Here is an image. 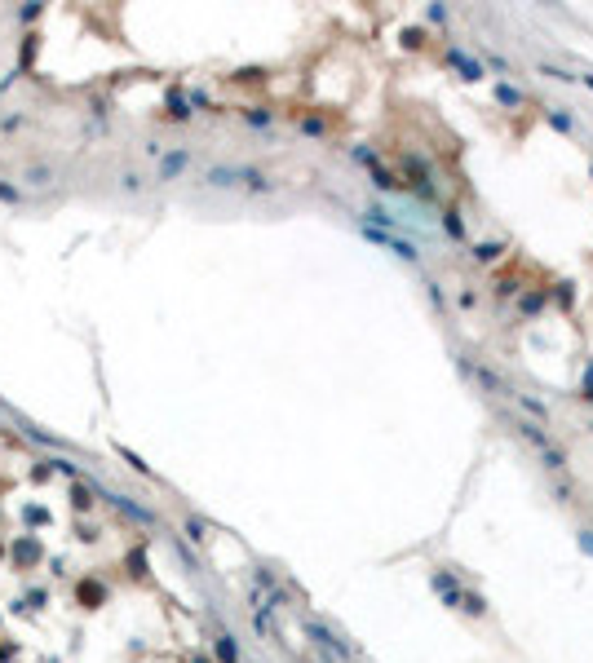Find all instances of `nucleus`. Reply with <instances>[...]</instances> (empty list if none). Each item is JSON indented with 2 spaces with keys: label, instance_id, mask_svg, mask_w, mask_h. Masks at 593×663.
<instances>
[{
  "label": "nucleus",
  "instance_id": "obj_1",
  "mask_svg": "<svg viewBox=\"0 0 593 663\" xmlns=\"http://www.w3.org/2000/svg\"><path fill=\"white\" fill-rule=\"evenodd\" d=\"M460 367H465V372H469L474 380H479V385H483L487 394H496V398H509V394H514V389H509L505 380H501L496 372H491L487 363H479V358H460Z\"/></svg>",
  "mask_w": 593,
  "mask_h": 663
},
{
  "label": "nucleus",
  "instance_id": "obj_2",
  "mask_svg": "<svg viewBox=\"0 0 593 663\" xmlns=\"http://www.w3.org/2000/svg\"><path fill=\"white\" fill-rule=\"evenodd\" d=\"M509 403H514L532 425H549V403H540V398H532V394H518V389L509 394Z\"/></svg>",
  "mask_w": 593,
  "mask_h": 663
},
{
  "label": "nucleus",
  "instance_id": "obj_3",
  "mask_svg": "<svg viewBox=\"0 0 593 663\" xmlns=\"http://www.w3.org/2000/svg\"><path fill=\"white\" fill-rule=\"evenodd\" d=\"M514 434H518L522 442H532L536 451L553 446V438H549V429H545V425H532V420H522V416H514Z\"/></svg>",
  "mask_w": 593,
  "mask_h": 663
},
{
  "label": "nucleus",
  "instance_id": "obj_4",
  "mask_svg": "<svg viewBox=\"0 0 593 663\" xmlns=\"http://www.w3.org/2000/svg\"><path fill=\"white\" fill-rule=\"evenodd\" d=\"M448 62H452L465 80H483V62H479V58H469L465 49H448Z\"/></svg>",
  "mask_w": 593,
  "mask_h": 663
},
{
  "label": "nucleus",
  "instance_id": "obj_5",
  "mask_svg": "<svg viewBox=\"0 0 593 663\" xmlns=\"http://www.w3.org/2000/svg\"><path fill=\"white\" fill-rule=\"evenodd\" d=\"M545 120H549V128H558V133H567V138H575L580 133V124L567 115V107H545Z\"/></svg>",
  "mask_w": 593,
  "mask_h": 663
},
{
  "label": "nucleus",
  "instance_id": "obj_6",
  "mask_svg": "<svg viewBox=\"0 0 593 663\" xmlns=\"http://www.w3.org/2000/svg\"><path fill=\"white\" fill-rule=\"evenodd\" d=\"M501 253H505V243H501V239H487V243H474V253H469V257L487 265V261H496Z\"/></svg>",
  "mask_w": 593,
  "mask_h": 663
},
{
  "label": "nucleus",
  "instance_id": "obj_7",
  "mask_svg": "<svg viewBox=\"0 0 593 663\" xmlns=\"http://www.w3.org/2000/svg\"><path fill=\"white\" fill-rule=\"evenodd\" d=\"M496 102H501V107H522L527 97H522V89L509 85V80H501V85H496Z\"/></svg>",
  "mask_w": 593,
  "mask_h": 663
},
{
  "label": "nucleus",
  "instance_id": "obj_8",
  "mask_svg": "<svg viewBox=\"0 0 593 663\" xmlns=\"http://www.w3.org/2000/svg\"><path fill=\"white\" fill-rule=\"evenodd\" d=\"M540 75H549V80H558V85H571L575 75H567L563 66H553V62H540Z\"/></svg>",
  "mask_w": 593,
  "mask_h": 663
},
{
  "label": "nucleus",
  "instance_id": "obj_9",
  "mask_svg": "<svg viewBox=\"0 0 593 663\" xmlns=\"http://www.w3.org/2000/svg\"><path fill=\"white\" fill-rule=\"evenodd\" d=\"M540 305H545V292H527L522 301H518V310H522V314H536Z\"/></svg>",
  "mask_w": 593,
  "mask_h": 663
},
{
  "label": "nucleus",
  "instance_id": "obj_10",
  "mask_svg": "<svg viewBox=\"0 0 593 663\" xmlns=\"http://www.w3.org/2000/svg\"><path fill=\"white\" fill-rule=\"evenodd\" d=\"M443 226H448V235H452V239L465 235V226H460V212H448V217H443Z\"/></svg>",
  "mask_w": 593,
  "mask_h": 663
},
{
  "label": "nucleus",
  "instance_id": "obj_11",
  "mask_svg": "<svg viewBox=\"0 0 593 663\" xmlns=\"http://www.w3.org/2000/svg\"><path fill=\"white\" fill-rule=\"evenodd\" d=\"M425 18L443 27V23H448V9H443V5H430V9H425Z\"/></svg>",
  "mask_w": 593,
  "mask_h": 663
},
{
  "label": "nucleus",
  "instance_id": "obj_12",
  "mask_svg": "<svg viewBox=\"0 0 593 663\" xmlns=\"http://www.w3.org/2000/svg\"><path fill=\"white\" fill-rule=\"evenodd\" d=\"M456 305H460V310H474V305H479V296H474V292H460Z\"/></svg>",
  "mask_w": 593,
  "mask_h": 663
},
{
  "label": "nucleus",
  "instance_id": "obj_13",
  "mask_svg": "<svg viewBox=\"0 0 593 663\" xmlns=\"http://www.w3.org/2000/svg\"><path fill=\"white\" fill-rule=\"evenodd\" d=\"M589 173H593V164H589Z\"/></svg>",
  "mask_w": 593,
  "mask_h": 663
},
{
  "label": "nucleus",
  "instance_id": "obj_14",
  "mask_svg": "<svg viewBox=\"0 0 593 663\" xmlns=\"http://www.w3.org/2000/svg\"><path fill=\"white\" fill-rule=\"evenodd\" d=\"M589 429H593V425H589Z\"/></svg>",
  "mask_w": 593,
  "mask_h": 663
}]
</instances>
